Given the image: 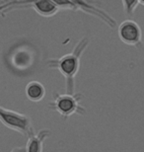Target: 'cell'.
<instances>
[{
	"label": "cell",
	"instance_id": "cell-4",
	"mask_svg": "<svg viewBox=\"0 0 144 152\" xmlns=\"http://www.w3.org/2000/svg\"><path fill=\"white\" fill-rule=\"evenodd\" d=\"M0 121L6 127L29 137L34 134L32 121L28 115L0 106Z\"/></svg>",
	"mask_w": 144,
	"mask_h": 152
},
{
	"label": "cell",
	"instance_id": "cell-2",
	"mask_svg": "<svg viewBox=\"0 0 144 152\" xmlns=\"http://www.w3.org/2000/svg\"><path fill=\"white\" fill-rule=\"evenodd\" d=\"M90 39L83 37L76 42L71 53L60 57H50L47 60V66L57 69L65 78V91L67 94H75V77L80 68L81 57L87 50Z\"/></svg>",
	"mask_w": 144,
	"mask_h": 152
},
{
	"label": "cell",
	"instance_id": "cell-7",
	"mask_svg": "<svg viewBox=\"0 0 144 152\" xmlns=\"http://www.w3.org/2000/svg\"><path fill=\"white\" fill-rule=\"evenodd\" d=\"M11 5H14L15 7H32L39 15L42 17H53L57 12L60 10L59 7L56 5L54 1L50 0H42V1H28V2H10Z\"/></svg>",
	"mask_w": 144,
	"mask_h": 152
},
{
	"label": "cell",
	"instance_id": "cell-10",
	"mask_svg": "<svg viewBox=\"0 0 144 152\" xmlns=\"http://www.w3.org/2000/svg\"><path fill=\"white\" fill-rule=\"evenodd\" d=\"M122 7H124V12L129 16H132L135 9L137 8V6L139 5V1L138 0H135V1H127V0H124L121 2Z\"/></svg>",
	"mask_w": 144,
	"mask_h": 152
},
{
	"label": "cell",
	"instance_id": "cell-1",
	"mask_svg": "<svg viewBox=\"0 0 144 152\" xmlns=\"http://www.w3.org/2000/svg\"><path fill=\"white\" fill-rule=\"evenodd\" d=\"M39 59L37 45L27 39H19L11 45L3 54V61L8 70L15 75L26 76L32 73Z\"/></svg>",
	"mask_w": 144,
	"mask_h": 152
},
{
	"label": "cell",
	"instance_id": "cell-6",
	"mask_svg": "<svg viewBox=\"0 0 144 152\" xmlns=\"http://www.w3.org/2000/svg\"><path fill=\"white\" fill-rule=\"evenodd\" d=\"M118 35L119 39L125 45L137 48L142 45V30L134 20L122 21L118 27Z\"/></svg>",
	"mask_w": 144,
	"mask_h": 152
},
{
	"label": "cell",
	"instance_id": "cell-9",
	"mask_svg": "<svg viewBox=\"0 0 144 152\" xmlns=\"http://www.w3.org/2000/svg\"><path fill=\"white\" fill-rule=\"evenodd\" d=\"M45 88L39 81L32 80L30 81L25 87L26 97L33 103L41 102L45 96Z\"/></svg>",
	"mask_w": 144,
	"mask_h": 152
},
{
	"label": "cell",
	"instance_id": "cell-11",
	"mask_svg": "<svg viewBox=\"0 0 144 152\" xmlns=\"http://www.w3.org/2000/svg\"><path fill=\"white\" fill-rule=\"evenodd\" d=\"M10 152H26L25 147H16L14 149H12Z\"/></svg>",
	"mask_w": 144,
	"mask_h": 152
},
{
	"label": "cell",
	"instance_id": "cell-5",
	"mask_svg": "<svg viewBox=\"0 0 144 152\" xmlns=\"http://www.w3.org/2000/svg\"><path fill=\"white\" fill-rule=\"evenodd\" d=\"M54 2L56 3V5L59 7V9H67V10H73V11L81 10L87 14L98 17L104 23H106L109 27H111V28H115L116 26V21L111 15L107 13L103 9L98 8L93 4H91L90 2L77 1V0H70V1L69 0H60V1L56 0Z\"/></svg>",
	"mask_w": 144,
	"mask_h": 152
},
{
	"label": "cell",
	"instance_id": "cell-8",
	"mask_svg": "<svg viewBox=\"0 0 144 152\" xmlns=\"http://www.w3.org/2000/svg\"><path fill=\"white\" fill-rule=\"evenodd\" d=\"M51 135L50 129H42L28 137L26 144V152H42L45 141Z\"/></svg>",
	"mask_w": 144,
	"mask_h": 152
},
{
	"label": "cell",
	"instance_id": "cell-3",
	"mask_svg": "<svg viewBox=\"0 0 144 152\" xmlns=\"http://www.w3.org/2000/svg\"><path fill=\"white\" fill-rule=\"evenodd\" d=\"M53 100L48 102V109L54 111L62 115L64 118H69L72 115H84L86 109L80 104L82 99L81 93L67 94V93H53Z\"/></svg>",
	"mask_w": 144,
	"mask_h": 152
}]
</instances>
